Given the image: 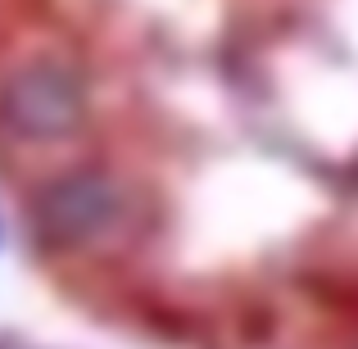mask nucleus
<instances>
[{"mask_svg":"<svg viewBox=\"0 0 358 349\" xmlns=\"http://www.w3.org/2000/svg\"><path fill=\"white\" fill-rule=\"evenodd\" d=\"M36 232L55 245V250H114L131 241L141 222L136 195L131 186L114 173L100 168H78V173L55 177L50 186L36 191Z\"/></svg>","mask_w":358,"mask_h":349,"instance_id":"f257e3e1","label":"nucleus"},{"mask_svg":"<svg viewBox=\"0 0 358 349\" xmlns=\"http://www.w3.org/2000/svg\"><path fill=\"white\" fill-rule=\"evenodd\" d=\"M87 122V82L59 55H27L0 82V127L18 141H64Z\"/></svg>","mask_w":358,"mask_h":349,"instance_id":"f03ea898","label":"nucleus"}]
</instances>
